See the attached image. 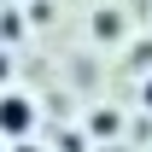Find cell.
<instances>
[{
  "label": "cell",
  "mask_w": 152,
  "mask_h": 152,
  "mask_svg": "<svg viewBox=\"0 0 152 152\" xmlns=\"http://www.w3.org/2000/svg\"><path fill=\"white\" fill-rule=\"evenodd\" d=\"M29 129H35V99L0 94V134H29Z\"/></svg>",
  "instance_id": "1"
},
{
  "label": "cell",
  "mask_w": 152,
  "mask_h": 152,
  "mask_svg": "<svg viewBox=\"0 0 152 152\" xmlns=\"http://www.w3.org/2000/svg\"><path fill=\"white\" fill-rule=\"evenodd\" d=\"M117 29H123L117 12H99V18H94V35H99V41H117Z\"/></svg>",
  "instance_id": "2"
},
{
  "label": "cell",
  "mask_w": 152,
  "mask_h": 152,
  "mask_svg": "<svg viewBox=\"0 0 152 152\" xmlns=\"http://www.w3.org/2000/svg\"><path fill=\"white\" fill-rule=\"evenodd\" d=\"M0 76H6V53H0Z\"/></svg>",
  "instance_id": "3"
},
{
  "label": "cell",
  "mask_w": 152,
  "mask_h": 152,
  "mask_svg": "<svg viewBox=\"0 0 152 152\" xmlns=\"http://www.w3.org/2000/svg\"><path fill=\"white\" fill-rule=\"evenodd\" d=\"M146 105H152V88H146Z\"/></svg>",
  "instance_id": "4"
}]
</instances>
